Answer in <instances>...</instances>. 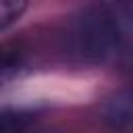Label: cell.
Returning <instances> with one entry per match:
<instances>
[{
    "mask_svg": "<svg viewBox=\"0 0 133 133\" xmlns=\"http://www.w3.org/2000/svg\"><path fill=\"white\" fill-rule=\"evenodd\" d=\"M118 25L102 10L81 15L66 31L69 52L83 62H104L118 48Z\"/></svg>",
    "mask_w": 133,
    "mask_h": 133,
    "instance_id": "6da1fadb",
    "label": "cell"
},
{
    "mask_svg": "<svg viewBox=\"0 0 133 133\" xmlns=\"http://www.w3.org/2000/svg\"><path fill=\"white\" fill-rule=\"evenodd\" d=\"M102 121L112 133H133V87L121 89L104 102Z\"/></svg>",
    "mask_w": 133,
    "mask_h": 133,
    "instance_id": "7a4b0ae2",
    "label": "cell"
},
{
    "mask_svg": "<svg viewBox=\"0 0 133 133\" xmlns=\"http://www.w3.org/2000/svg\"><path fill=\"white\" fill-rule=\"evenodd\" d=\"M25 60V48L19 42H0V79L19 71Z\"/></svg>",
    "mask_w": 133,
    "mask_h": 133,
    "instance_id": "3957f363",
    "label": "cell"
},
{
    "mask_svg": "<svg viewBox=\"0 0 133 133\" xmlns=\"http://www.w3.org/2000/svg\"><path fill=\"white\" fill-rule=\"evenodd\" d=\"M31 116L23 112H0V133H29Z\"/></svg>",
    "mask_w": 133,
    "mask_h": 133,
    "instance_id": "277c9868",
    "label": "cell"
},
{
    "mask_svg": "<svg viewBox=\"0 0 133 133\" xmlns=\"http://www.w3.org/2000/svg\"><path fill=\"white\" fill-rule=\"evenodd\" d=\"M27 8V0H0V31L21 19Z\"/></svg>",
    "mask_w": 133,
    "mask_h": 133,
    "instance_id": "5b68a950",
    "label": "cell"
}]
</instances>
